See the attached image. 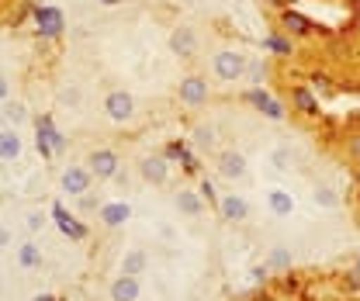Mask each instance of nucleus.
Instances as JSON below:
<instances>
[{
	"label": "nucleus",
	"instance_id": "nucleus-14",
	"mask_svg": "<svg viewBox=\"0 0 360 301\" xmlns=\"http://www.w3.org/2000/svg\"><path fill=\"white\" fill-rule=\"evenodd\" d=\"M215 167H219V173H222L225 180H243L250 173V163H246V156L239 149H222L219 160H215Z\"/></svg>",
	"mask_w": 360,
	"mask_h": 301
},
{
	"label": "nucleus",
	"instance_id": "nucleus-21",
	"mask_svg": "<svg viewBox=\"0 0 360 301\" xmlns=\"http://www.w3.org/2000/svg\"><path fill=\"white\" fill-rule=\"evenodd\" d=\"M108 295H111V301H139V295H142L139 277H125V274H118V277L111 281Z\"/></svg>",
	"mask_w": 360,
	"mask_h": 301
},
{
	"label": "nucleus",
	"instance_id": "nucleus-29",
	"mask_svg": "<svg viewBox=\"0 0 360 301\" xmlns=\"http://www.w3.org/2000/svg\"><path fill=\"white\" fill-rule=\"evenodd\" d=\"M312 201L319 208H326V212H333V208H340V194L329 187V184H315L312 191Z\"/></svg>",
	"mask_w": 360,
	"mask_h": 301
},
{
	"label": "nucleus",
	"instance_id": "nucleus-43",
	"mask_svg": "<svg viewBox=\"0 0 360 301\" xmlns=\"http://www.w3.org/2000/svg\"><path fill=\"white\" fill-rule=\"evenodd\" d=\"M11 243H14V232H11L7 225H0V250H7Z\"/></svg>",
	"mask_w": 360,
	"mask_h": 301
},
{
	"label": "nucleus",
	"instance_id": "nucleus-47",
	"mask_svg": "<svg viewBox=\"0 0 360 301\" xmlns=\"http://www.w3.org/2000/svg\"><path fill=\"white\" fill-rule=\"evenodd\" d=\"M94 4H104V7H111V4H118V0H94Z\"/></svg>",
	"mask_w": 360,
	"mask_h": 301
},
{
	"label": "nucleus",
	"instance_id": "nucleus-42",
	"mask_svg": "<svg viewBox=\"0 0 360 301\" xmlns=\"http://www.w3.org/2000/svg\"><path fill=\"white\" fill-rule=\"evenodd\" d=\"M7 101H11V80L0 73V104H7Z\"/></svg>",
	"mask_w": 360,
	"mask_h": 301
},
{
	"label": "nucleus",
	"instance_id": "nucleus-48",
	"mask_svg": "<svg viewBox=\"0 0 360 301\" xmlns=\"http://www.w3.org/2000/svg\"><path fill=\"white\" fill-rule=\"evenodd\" d=\"M354 270H360V253H357V257H354Z\"/></svg>",
	"mask_w": 360,
	"mask_h": 301
},
{
	"label": "nucleus",
	"instance_id": "nucleus-32",
	"mask_svg": "<svg viewBox=\"0 0 360 301\" xmlns=\"http://www.w3.org/2000/svg\"><path fill=\"white\" fill-rule=\"evenodd\" d=\"M340 288H343L347 295H354V298H360V270H347V274L340 277Z\"/></svg>",
	"mask_w": 360,
	"mask_h": 301
},
{
	"label": "nucleus",
	"instance_id": "nucleus-39",
	"mask_svg": "<svg viewBox=\"0 0 360 301\" xmlns=\"http://www.w3.org/2000/svg\"><path fill=\"white\" fill-rule=\"evenodd\" d=\"M270 274H274V270H270L267 263H257V267H250V277H253L257 284H267V277H270Z\"/></svg>",
	"mask_w": 360,
	"mask_h": 301
},
{
	"label": "nucleus",
	"instance_id": "nucleus-1",
	"mask_svg": "<svg viewBox=\"0 0 360 301\" xmlns=\"http://www.w3.org/2000/svg\"><path fill=\"white\" fill-rule=\"evenodd\" d=\"M35 146H39L42 160H52V156H59V153H63V149L70 146V139H66L63 132L56 129L52 115H39V118H35Z\"/></svg>",
	"mask_w": 360,
	"mask_h": 301
},
{
	"label": "nucleus",
	"instance_id": "nucleus-15",
	"mask_svg": "<svg viewBox=\"0 0 360 301\" xmlns=\"http://www.w3.org/2000/svg\"><path fill=\"white\" fill-rule=\"evenodd\" d=\"M97 218H101L104 229H122V225H129V218H132V205H129V201H104Z\"/></svg>",
	"mask_w": 360,
	"mask_h": 301
},
{
	"label": "nucleus",
	"instance_id": "nucleus-27",
	"mask_svg": "<svg viewBox=\"0 0 360 301\" xmlns=\"http://www.w3.org/2000/svg\"><path fill=\"white\" fill-rule=\"evenodd\" d=\"M191 135H194V146H198V149H215V146H219V129H215L212 122H198Z\"/></svg>",
	"mask_w": 360,
	"mask_h": 301
},
{
	"label": "nucleus",
	"instance_id": "nucleus-33",
	"mask_svg": "<svg viewBox=\"0 0 360 301\" xmlns=\"http://www.w3.org/2000/svg\"><path fill=\"white\" fill-rule=\"evenodd\" d=\"M198 194H201L208 205H215V208H219V191H215V184H212L208 177H201V184H198Z\"/></svg>",
	"mask_w": 360,
	"mask_h": 301
},
{
	"label": "nucleus",
	"instance_id": "nucleus-50",
	"mask_svg": "<svg viewBox=\"0 0 360 301\" xmlns=\"http://www.w3.org/2000/svg\"><path fill=\"white\" fill-rule=\"evenodd\" d=\"M59 301H66V298H59Z\"/></svg>",
	"mask_w": 360,
	"mask_h": 301
},
{
	"label": "nucleus",
	"instance_id": "nucleus-19",
	"mask_svg": "<svg viewBox=\"0 0 360 301\" xmlns=\"http://www.w3.org/2000/svg\"><path fill=\"white\" fill-rule=\"evenodd\" d=\"M267 208L274 218H291L295 215V194L288 187H270L267 191Z\"/></svg>",
	"mask_w": 360,
	"mask_h": 301
},
{
	"label": "nucleus",
	"instance_id": "nucleus-24",
	"mask_svg": "<svg viewBox=\"0 0 360 301\" xmlns=\"http://www.w3.org/2000/svg\"><path fill=\"white\" fill-rule=\"evenodd\" d=\"M305 80H309V87L315 90V97H319V101H322V97H333V94L340 90L336 77H333L329 70H312V73H309Z\"/></svg>",
	"mask_w": 360,
	"mask_h": 301
},
{
	"label": "nucleus",
	"instance_id": "nucleus-23",
	"mask_svg": "<svg viewBox=\"0 0 360 301\" xmlns=\"http://www.w3.org/2000/svg\"><path fill=\"white\" fill-rule=\"evenodd\" d=\"M264 52L277 56V59H291L295 56V39L284 35V32H270V35H264Z\"/></svg>",
	"mask_w": 360,
	"mask_h": 301
},
{
	"label": "nucleus",
	"instance_id": "nucleus-35",
	"mask_svg": "<svg viewBox=\"0 0 360 301\" xmlns=\"http://www.w3.org/2000/svg\"><path fill=\"white\" fill-rule=\"evenodd\" d=\"M343 149H347V156H350V160H357V163H360V129H354L350 135H347Z\"/></svg>",
	"mask_w": 360,
	"mask_h": 301
},
{
	"label": "nucleus",
	"instance_id": "nucleus-12",
	"mask_svg": "<svg viewBox=\"0 0 360 301\" xmlns=\"http://www.w3.org/2000/svg\"><path fill=\"white\" fill-rule=\"evenodd\" d=\"M52 218H56V225H59V232H63L66 239H73V243H84V239H87V225L73 215V212H66L63 201H52Z\"/></svg>",
	"mask_w": 360,
	"mask_h": 301
},
{
	"label": "nucleus",
	"instance_id": "nucleus-25",
	"mask_svg": "<svg viewBox=\"0 0 360 301\" xmlns=\"http://www.w3.org/2000/svg\"><path fill=\"white\" fill-rule=\"evenodd\" d=\"M146 267H149V257H146V250H129L125 257H122V274L125 277H139V274H146Z\"/></svg>",
	"mask_w": 360,
	"mask_h": 301
},
{
	"label": "nucleus",
	"instance_id": "nucleus-4",
	"mask_svg": "<svg viewBox=\"0 0 360 301\" xmlns=\"http://www.w3.org/2000/svg\"><path fill=\"white\" fill-rule=\"evenodd\" d=\"M87 167L94 173V180H115L122 173V156L111 146H97V149H90Z\"/></svg>",
	"mask_w": 360,
	"mask_h": 301
},
{
	"label": "nucleus",
	"instance_id": "nucleus-18",
	"mask_svg": "<svg viewBox=\"0 0 360 301\" xmlns=\"http://www.w3.org/2000/svg\"><path fill=\"white\" fill-rule=\"evenodd\" d=\"M174 208L184 218H201L205 215V198L198 191H191V187H180L177 194H174Z\"/></svg>",
	"mask_w": 360,
	"mask_h": 301
},
{
	"label": "nucleus",
	"instance_id": "nucleus-20",
	"mask_svg": "<svg viewBox=\"0 0 360 301\" xmlns=\"http://www.w3.org/2000/svg\"><path fill=\"white\" fill-rule=\"evenodd\" d=\"M21 153H25L21 132L4 125V129H0V160H4V163H14V160H21Z\"/></svg>",
	"mask_w": 360,
	"mask_h": 301
},
{
	"label": "nucleus",
	"instance_id": "nucleus-5",
	"mask_svg": "<svg viewBox=\"0 0 360 301\" xmlns=\"http://www.w3.org/2000/svg\"><path fill=\"white\" fill-rule=\"evenodd\" d=\"M277 32H284V35H291V39H312V35H319L322 28L315 25L309 14L288 7L284 14H277Z\"/></svg>",
	"mask_w": 360,
	"mask_h": 301
},
{
	"label": "nucleus",
	"instance_id": "nucleus-45",
	"mask_svg": "<svg viewBox=\"0 0 360 301\" xmlns=\"http://www.w3.org/2000/svg\"><path fill=\"white\" fill-rule=\"evenodd\" d=\"M350 11H354V21H360V0H350Z\"/></svg>",
	"mask_w": 360,
	"mask_h": 301
},
{
	"label": "nucleus",
	"instance_id": "nucleus-7",
	"mask_svg": "<svg viewBox=\"0 0 360 301\" xmlns=\"http://www.w3.org/2000/svg\"><path fill=\"white\" fill-rule=\"evenodd\" d=\"M177 97L187 104V108H201V104L212 97V84H208V77H201V73H187V77L177 84Z\"/></svg>",
	"mask_w": 360,
	"mask_h": 301
},
{
	"label": "nucleus",
	"instance_id": "nucleus-31",
	"mask_svg": "<svg viewBox=\"0 0 360 301\" xmlns=\"http://www.w3.org/2000/svg\"><path fill=\"white\" fill-rule=\"evenodd\" d=\"M270 160H274L277 170H291V167H295V153H291L288 146H277V149L270 153Z\"/></svg>",
	"mask_w": 360,
	"mask_h": 301
},
{
	"label": "nucleus",
	"instance_id": "nucleus-38",
	"mask_svg": "<svg viewBox=\"0 0 360 301\" xmlns=\"http://www.w3.org/2000/svg\"><path fill=\"white\" fill-rule=\"evenodd\" d=\"M281 284H284V291H291V295H302V281L288 270V274H281Z\"/></svg>",
	"mask_w": 360,
	"mask_h": 301
},
{
	"label": "nucleus",
	"instance_id": "nucleus-10",
	"mask_svg": "<svg viewBox=\"0 0 360 301\" xmlns=\"http://www.w3.org/2000/svg\"><path fill=\"white\" fill-rule=\"evenodd\" d=\"M59 187H63L70 198H84V194H90V187H94V173H90V167L70 163V167L63 170V177H59Z\"/></svg>",
	"mask_w": 360,
	"mask_h": 301
},
{
	"label": "nucleus",
	"instance_id": "nucleus-34",
	"mask_svg": "<svg viewBox=\"0 0 360 301\" xmlns=\"http://www.w3.org/2000/svg\"><path fill=\"white\" fill-rule=\"evenodd\" d=\"M32 14H35V4H28V0H25V4H21V7H18V11L11 14V25L18 28V25H25V21H32Z\"/></svg>",
	"mask_w": 360,
	"mask_h": 301
},
{
	"label": "nucleus",
	"instance_id": "nucleus-44",
	"mask_svg": "<svg viewBox=\"0 0 360 301\" xmlns=\"http://www.w3.org/2000/svg\"><path fill=\"white\" fill-rule=\"evenodd\" d=\"M350 125H354V129H360V108H354V111H350Z\"/></svg>",
	"mask_w": 360,
	"mask_h": 301
},
{
	"label": "nucleus",
	"instance_id": "nucleus-3",
	"mask_svg": "<svg viewBox=\"0 0 360 301\" xmlns=\"http://www.w3.org/2000/svg\"><path fill=\"white\" fill-rule=\"evenodd\" d=\"M246 52L239 49H219L215 59H212V70L222 84H236V80H246Z\"/></svg>",
	"mask_w": 360,
	"mask_h": 301
},
{
	"label": "nucleus",
	"instance_id": "nucleus-2",
	"mask_svg": "<svg viewBox=\"0 0 360 301\" xmlns=\"http://www.w3.org/2000/svg\"><path fill=\"white\" fill-rule=\"evenodd\" d=\"M32 25H35V35L42 42H52L66 32V14L56 7V4H35V14H32Z\"/></svg>",
	"mask_w": 360,
	"mask_h": 301
},
{
	"label": "nucleus",
	"instance_id": "nucleus-28",
	"mask_svg": "<svg viewBox=\"0 0 360 301\" xmlns=\"http://www.w3.org/2000/svg\"><path fill=\"white\" fill-rule=\"evenodd\" d=\"M0 118H4L11 129H21V125L28 122V108H25L21 101H7V104L0 108Z\"/></svg>",
	"mask_w": 360,
	"mask_h": 301
},
{
	"label": "nucleus",
	"instance_id": "nucleus-49",
	"mask_svg": "<svg viewBox=\"0 0 360 301\" xmlns=\"http://www.w3.org/2000/svg\"><path fill=\"white\" fill-rule=\"evenodd\" d=\"M354 87H357V90H360V80H357V84H354Z\"/></svg>",
	"mask_w": 360,
	"mask_h": 301
},
{
	"label": "nucleus",
	"instance_id": "nucleus-17",
	"mask_svg": "<svg viewBox=\"0 0 360 301\" xmlns=\"http://www.w3.org/2000/svg\"><path fill=\"white\" fill-rule=\"evenodd\" d=\"M163 156H167L170 163H180L184 173H191V177H194V173H201L198 156H194V153L187 149V142H180V139H174V142H167V146H163Z\"/></svg>",
	"mask_w": 360,
	"mask_h": 301
},
{
	"label": "nucleus",
	"instance_id": "nucleus-51",
	"mask_svg": "<svg viewBox=\"0 0 360 301\" xmlns=\"http://www.w3.org/2000/svg\"><path fill=\"white\" fill-rule=\"evenodd\" d=\"M0 4H4V0H0Z\"/></svg>",
	"mask_w": 360,
	"mask_h": 301
},
{
	"label": "nucleus",
	"instance_id": "nucleus-46",
	"mask_svg": "<svg viewBox=\"0 0 360 301\" xmlns=\"http://www.w3.org/2000/svg\"><path fill=\"white\" fill-rule=\"evenodd\" d=\"M32 301H59L56 295H39V298H32Z\"/></svg>",
	"mask_w": 360,
	"mask_h": 301
},
{
	"label": "nucleus",
	"instance_id": "nucleus-36",
	"mask_svg": "<svg viewBox=\"0 0 360 301\" xmlns=\"http://www.w3.org/2000/svg\"><path fill=\"white\" fill-rule=\"evenodd\" d=\"M45 222H49V218H45L42 208H32V212H28V222H25V225H28V232H42Z\"/></svg>",
	"mask_w": 360,
	"mask_h": 301
},
{
	"label": "nucleus",
	"instance_id": "nucleus-13",
	"mask_svg": "<svg viewBox=\"0 0 360 301\" xmlns=\"http://www.w3.org/2000/svg\"><path fill=\"white\" fill-rule=\"evenodd\" d=\"M219 215H222V222H229V225H243V222H250V201L243 198V194H222L219 198Z\"/></svg>",
	"mask_w": 360,
	"mask_h": 301
},
{
	"label": "nucleus",
	"instance_id": "nucleus-30",
	"mask_svg": "<svg viewBox=\"0 0 360 301\" xmlns=\"http://www.w3.org/2000/svg\"><path fill=\"white\" fill-rule=\"evenodd\" d=\"M270 77V63L267 59H250L246 63V80L253 87H264V80Z\"/></svg>",
	"mask_w": 360,
	"mask_h": 301
},
{
	"label": "nucleus",
	"instance_id": "nucleus-9",
	"mask_svg": "<svg viewBox=\"0 0 360 301\" xmlns=\"http://www.w3.org/2000/svg\"><path fill=\"white\" fill-rule=\"evenodd\" d=\"M139 177L153 187H167L170 184V160L163 153H149L139 160Z\"/></svg>",
	"mask_w": 360,
	"mask_h": 301
},
{
	"label": "nucleus",
	"instance_id": "nucleus-22",
	"mask_svg": "<svg viewBox=\"0 0 360 301\" xmlns=\"http://www.w3.org/2000/svg\"><path fill=\"white\" fill-rule=\"evenodd\" d=\"M14 260H18L21 270H39V267L45 263V253H42V246H39L35 239H28V243H21V246L14 250Z\"/></svg>",
	"mask_w": 360,
	"mask_h": 301
},
{
	"label": "nucleus",
	"instance_id": "nucleus-26",
	"mask_svg": "<svg viewBox=\"0 0 360 301\" xmlns=\"http://www.w3.org/2000/svg\"><path fill=\"white\" fill-rule=\"evenodd\" d=\"M264 263H267L274 274H288V270H291V263H295V257H291V250H288V246H270V253H267Z\"/></svg>",
	"mask_w": 360,
	"mask_h": 301
},
{
	"label": "nucleus",
	"instance_id": "nucleus-37",
	"mask_svg": "<svg viewBox=\"0 0 360 301\" xmlns=\"http://www.w3.org/2000/svg\"><path fill=\"white\" fill-rule=\"evenodd\" d=\"M80 101H84V94H80L77 87H70V90L59 94V104H63V108H80Z\"/></svg>",
	"mask_w": 360,
	"mask_h": 301
},
{
	"label": "nucleus",
	"instance_id": "nucleus-8",
	"mask_svg": "<svg viewBox=\"0 0 360 301\" xmlns=\"http://www.w3.org/2000/svg\"><path fill=\"white\" fill-rule=\"evenodd\" d=\"M288 108H291L295 115H302V118H319V115H322L319 97H315V90L309 84L288 87Z\"/></svg>",
	"mask_w": 360,
	"mask_h": 301
},
{
	"label": "nucleus",
	"instance_id": "nucleus-11",
	"mask_svg": "<svg viewBox=\"0 0 360 301\" xmlns=\"http://www.w3.org/2000/svg\"><path fill=\"white\" fill-rule=\"evenodd\" d=\"M104 115H108L111 122H118V125L132 122L135 118V97L129 90H111V94L104 97Z\"/></svg>",
	"mask_w": 360,
	"mask_h": 301
},
{
	"label": "nucleus",
	"instance_id": "nucleus-16",
	"mask_svg": "<svg viewBox=\"0 0 360 301\" xmlns=\"http://www.w3.org/2000/svg\"><path fill=\"white\" fill-rule=\"evenodd\" d=\"M170 52L180 56V59H191V56L198 52V32H194L191 25H177V28L170 32Z\"/></svg>",
	"mask_w": 360,
	"mask_h": 301
},
{
	"label": "nucleus",
	"instance_id": "nucleus-40",
	"mask_svg": "<svg viewBox=\"0 0 360 301\" xmlns=\"http://www.w3.org/2000/svg\"><path fill=\"white\" fill-rule=\"evenodd\" d=\"M80 208H84V212H101V201H97L94 194H84V198H80Z\"/></svg>",
	"mask_w": 360,
	"mask_h": 301
},
{
	"label": "nucleus",
	"instance_id": "nucleus-41",
	"mask_svg": "<svg viewBox=\"0 0 360 301\" xmlns=\"http://www.w3.org/2000/svg\"><path fill=\"white\" fill-rule=\"evenodd\" d=\"M264 7H270V11H277V14H284V11L291 7V0H264Z\"/></svg>",
	"mask_w": 360,
	"mask_h": 301
},
{
	"label": "nucleus",
	"instance_id": "nucleus-6",
	"mask_svg": "<svg viewBox=\"0 0 360 301\" xmlns=\"http://www.w3.org/2000/svg\"><path fill=\"white\" fill-rule=\"evenodd\" d=\"M243 101L246 104H253L264 118H270V122H284L288 118V104H281L274 94H267L264 87H250L246 94H243Z\"/></svg>",
	"mask_w": 360,
	"mask_h": 301
}]
</instances>
